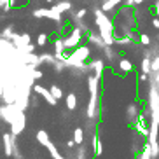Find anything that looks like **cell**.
Wrapping results in <instances>:
<instances>
[{"instance_id":"20","label":"cell","mask_w":159,"mask_h":159,"mask_svg":"<svg viewBox=\"0 0 159 159\" xmlns=\"http://www.w3.org/2000/svg\"><path fill=\"white\" fill-rule=\"evenodd\" d=\"M114 46L116 47H133V46H136V42L135 40H131L129 37H116L114 39Z\"/></svg>"},{"instance_id":"4","label":"cell","mask_w":159,"mask_h":159,"mask_svg":"<svg viewBox=\"0 0 159 159\" xmlns=\"http://www.w3.org/2000/svg\"><path fill=\"white\" fill-rule=\"evenodd\" d=\"M84 37L86 35L80 32L79 28L72 26V28L63 35V47H65V51L70 52V51H74L75 47H79L80 44L84 42Z\"/></svg>"},{"instance_id":"17","label":"cell","mask_w":159,"mask_h":159,"mask_svg":"<svg viewBox=\"0 0 159 159\" xmlns=\"http://www.w3.org/2000/svg\"><path fill=\"white\" fill-rule=\"evenodd\" d=\"M65 105H66V110L68 112H75L77 107H79V96L75 91H70V93L65 94Z\"/></svg>"},{"instance_id":"43","label":"cell","mask_w":159,"mask_h":159,"mask_svg":"<svg viewBox=\"0 0 159 159\" xmlns=\"http://www.w3.org/2000/svg\"><path fill=\"white\" fill-rule=\"evenodd\" d=\"M47 4H54V2H56V0H46Z\"/></svg>"},{"instance_id":"11","label":"cell","mask_w":159,"mask_h":159,"mask_svg":"<svg viewBox=\"0 0 159 159\" xmlns=\"http://www.w3.org/2000/svg\"><path fill=\"white\" fill-rule=\"evenodd\" d=\"M86 44L88 46H91L93 49H96V51L102 52V49L105 47V42H103V39L98 35V32H94V30H89L88 33H86Z\"/></svg>"},{"instance_id":"25","label":"cell","mask_w":159,"mask_h":159,"mask_svg":"<svg viewBox=\"0 0 159 159\" xmlns=\"http://www.w3.org/2000/svg\"><path fill=\"white\" fill-rule=\"evenodd\" d=\"M143 142H145V140H142V138L136 135V133L133 135V140H131V152H133L135 156L140 152V149H142V145H143Z\"/></svg>"},{"instance_id":"8","label":"cell","mask_w":159,"mask_h":159,"mask_svg":"<svg viewBox=\"0 0 159 159\" xmlns=\"http://www.w3.org/2000/svg\"><path fill=\"white\" fill-rule=\"evenodd\" d=\"M102 54H103V61L107 63V66H108V65L116 66L117 61H119V58L122 56L121 51H117L116 46H105V47L102 49Z\"/></svg>"},{"instance_id":"23","label":"cell","mask_w":159,"mask_h":159,"mask_svg":"<svg viewBox=\"0 0 159 159\" xmlns=\"http://www.w3.org/2000/svg\"><path fill=\"white\" fill-rule=\"evenodd\" d=\"M72 140L75 142V145H82L86 142V133H84V129L80 126H77L74 129V136H72Z\"/></svg>"},{"instance_id":"15","label":"cell","mask_w":159,"mask_h":159,"mask_svg":"<svg viewBox=\"0 0 159 159\" xmlns=\"http://www.w3.org/2000/svg\"><path fill=\"white\" fill-rule=\"evenodd\" d=\"M49 9L58 12V14H61V16H65L66 12H72L74 11V2H70V0H56L54 5H51Z\"/></svg>"},{"instance_id":"26","label":"cell","mask_w":159,"mask_h":159,"mask_svg":"<svg viewBox=\"0 0 159 159\" xmlns=\"http://www.w3.org/2000/svg\"><path fill=\"white\" fill-rule=\"evenodd\" d=\"M11 159H26L25 154H23V150H21V147H19L16 136H14V140H12V157Z\"/></svg>"},{"instance_id":"21","label":"cell","mask_w":159,"mask_h":159,"mask_svg":"<svg viewBox=\"0 0 159 159\" xmlns=\"http://www.w3.org/2000/svg\"><path fill=\"white\" fill-rule=\"evenodd\" d=\"M35 140L39 142V145L46 147V145L51 142V138H49V133H47L46 129H37L35 131Z\"/></svg>"},{"instance_id":"2","label":"cell","mask_w":159,"mask_h":159,"mask_svg":"<svg viewBox=\"0 0 159 159\" xmlns=\"http://www.w3.org/2000/svg\"><path fill=\"white\" fill-rule=\"evenodd\" d=\"M114 32L116 37H129L131 40H135L138 44V33H136V14L133 9L128 7H121L114 16Z\"/></svg>"},{"instance_id":"5","label":"cell","mask_w":159,"mask_h":159,"mask_svg":"<svg viewBox=\"0 0 159 159\" xmlns=\"http://www.w3.org/2000/svg\"><path fill=\"white\" fill-rule=\"evenodd\" d=\"M142 107H143V102H142V100H135V102H129L126 105V108H124V117H126V124L129 128H133L135 122L138 121Z\"/></svg>"},{"instance_id":"12","label":"cell","mask_w":159,"mask_h":159,"mask_svg":"<svg viewBox=\"0 0 159 159\" xmlns=\"http://www.w3.org/2000/svg\"><path fill=\"white\" fill-rule=\"evenodd\" d=\"M100 9L107 16H116V12L122 7V0H102V4L98 5Z\"/></svg>"},{"instance_id":"6","label":"cell","mask_w":159,"mask_h":159,"mask_svg":"<svg viewBox=\"0 0 159 159\" xmlns=\"http://www.w3.org/2000/svg\"><path fill=\"white\" fill-rule=\"evenodd\" d=\"M66 159H91L93 156V150H91V145L88 142H84L82 145H77L74 150H68L66 154H63Z\"/></svg>"},{"instance_id":"38","label":"cell","mask_w":159,"mask_h":159,"mask_svg":"<svg viewBox=\"0 0 159 159\" xmlns=\"http://www.w3.org/2000/svg\"><path fill=\"white\" fill-rule=\"evenodd\" d=\"M65 147H66V150H74L75 147H77V145H75V142H74V140H72V138H70V140H66Z\"/></svg>"},{"instance_id":"37","label":"cell","mask_w":159,"mask_h":159,"mask_svg":"<svg viewBox=\"0 0 159 159\" xmlns=\"http://www.w3.org/2000/svg\"><path fill=\"white\" fill-rule=\"evenodd\" d=\"M136 79H138V84H145V82L149 80V75H145V74H142V72H138Z\"/></svg>"},{"instance_id":"41","label":"cell","mask_w":159,"mask_h":159,"mask_svg":"<svg viewBox=\"0 0 159 159\" xmlns=\"http://www.w3.org/2000/svg\"><path fill=\"white\" fill-rule=\"evenodd\" d=\"M152 77H154V82H156V86H157V89H159V70L154 72V74H152Z\"/></svg>"},{"instance_id":"24","label":"cell","mask_w":159,"mask_h":159,"mask_svg":"<svg viewBox=\"0 0 159 159\" xmlns=\"http://www.w3.org/2000/svg\"><path fill=\"white\" fill-rule=\"evenodd\" d=\"M32 16L35 19H47L49 18V7H37L32 11Z\"/></svg>"},{"instance_id":"36","label":"cell","mask_w":159,"mask_h":159,"mask_svg":"<svg viewBox=\"0 0 159 159\" xmlns=\"http://www.w3.org/2000/svg\"><path fill=\"white\" fill-rule=\"evenodd\" d=\"M39 105H40V100H39V96L32 93V96H30V108H39Z\"/></svg>"},{"instance_id":"45","label":"cell","mask_w":159,"mask_h":159,"mask_svg":"<svg viewBox=\"0 0 159 159\" xmlns=\"http://www.w3.org/2000/svg\"><path fill=\"white\" fill-rule=\"evenodd\" d=\"M77 2H80V0H77Z\"/></svg>"},{"instance_id":"19","label":"cell","mask_w":159,"mask_h":159,"mask_svg":"<svg viewBox=\"0 0 159 159\" xmlns=\"http://www.w3.org/2000/svg\"><path fill=\"white\" fill-rule=\"evenodd\" d=\"M39 61L42 63V66H44V65H47V66H52V65H54V61H56V58H54V54H52V52L42 51L40 54H39Z\"/></svg>"},{"instance_id":"13","label":"cell","mask_w":159,"mask_h":159,"mask_svg":"<svg viewBox=\"0 0 159 159\" xmlns=\"http://www.w3.org/2000/svg\"><path fill=\"white\" fill-rule=\"evenodd\" d=\"M0 140H2V149H4L5 159H11L12 157V140H14V136L11 135L9 131H2L0 133Z\"/></svg>"},{"instance_id":"22","label":"cell","mask_w":159,"mask_h":159,"mask_svg":"<svg viewBox=\"0 0 159 159\" xmlns=\"http://www.w3.org/2000/svg\"><path fill=\"white\" fill-rule=\"evenodd\" d=\"M49 93H51V96L54 100H56V102H60V100H63L65 98V93H63V89H61V86H58V84H51L49 86Z\"/></svg>"},{"instance_id":"31","label":"cell","mask_w":159,"mask_h":159,"mask_svg":"<svg viewBox=\"0 0 159 159\" xmlns=\"http://www.w3.org/2000/svg\"><path fill=\"white\" fill-rule=\"evenodd\" d=\"M147 0H122V7H128V9H135V7H140L143 5Z\"/></svg>"},{"instance_id":"7","label":"cell","mask_w":159,"mask_h":159,"mask_svg":"<svg viewBox=\"0 0 159 159\" xmlns=\"http://www.w3.org/2000/svg\"><path fill=\"white\" fill-rule=\"evenodd\" d=\"M88 65V72L91 75H94V77H98V79H102L103 74H105V70H107V63L103 61V58H91V60L86 63Z\"/></svg>"},{"instance_id":"39","label":"cell","mask_w":159,"mask_h":159,"mask_svg":"<svg viewBox=\"0 0 159 159\" xmlns=\"http://www.w3.org/2000/svg\"><path fill=\"white\" fill-rule=\"evenodd\" d=\"M150 25H152L156 30H159V18H156V16H154V18L150 19Z\"/></svg>"},{"instance_id":"32","label":"cell","mask_w":159,"mask_h":159,"mask_svg":"<svg viewBox=\"0 0 159 159\" xmlns=\"http://www.w3.org/2000/svg\"><path fill=\"white\" fill-rule=\"evenodd\" d=\"M138 44L143 47H150V44H152V37H150L149 33H143L142 32L140 35H138Z\"/></svg>"},{"instance_id":"35","label":"cell","mask_w":159,"mask_h":159,"mask_svg":"<svg viewBox=\"0 0 159 159\" xmlns=\"http://www.w3.org/2000/svg\"><path fill=\"white\" fill-rule=\"evenodd\" d=\"M28 4H30V0H12V11L21 9V7H26Z\"/></svg>"},{"instance_id":"1","label":"cell","mask_w":159,"mask_h":159,"mask_svg":"<svg viewBox=\"0 0 159 159\" xmlns=\"http://www.w3.org/2000/svg\"><path fill=\"white\" fill-rule=\"evenodd\" d=\"M86 84H88V105H86V121L98 122L103 114L102 107V79L88 74L86 75Z\"/></svg>"},{"instance_id":"28","label":"cell","mask_w":159,"mask_h":159,"mask_svg":"<svg viewBox=\"0 0 159 159\" xmlns=\"http://www.w3.org/2000/svg\"><path fill=\"white\" fill-rule=\"evenodd\" d=\"M47 44H49V35H47V33H44V32H40V33L37 35L35 46H37V47H46Z\"/></svg>"},{"instance_id":"44","label":"cell","mask_w":159,"mask_h":159,"mask_svg":"<svg viewBox=\"0 0 159 159\" xmlns=\"http://www.w3.org/2000/svg\"><path fill=\"white\" fill-rule=\"evenodd\" d=\"M157 145H159V140H157Z\"/></svg>"},{"instance_id":"29","label":"cell","mask_w":159,"mask_h":159,"mask_svg":"<svg viewBox=\"0 0 159 159\" xmlns=\"http://www.w3.org/2000/svg\"><path fill=\"white\" fill-rule=\"evenodd\" d=\"M142 74L145 75H150V58H143L142 56V61H140V70Z\"/></svg>"},{"instance_id":"42","label":"cell","mask_w":159,"mask_h":159,"mask_svg":"<svg viewBox=\"0 0 159 159\" xmlns=\"http://www.w3.org/2000/svg\"><path fill=\"white\" fill-rule=\"evenodd\" d=\"M0 159H5V156H4V149H2V140H0Z\"/></svg>"},{"instance_id":"16","label":"cell","mask_w":159,"mask_h":159,"mask_svg":"<svg viewBox=\"0 0 159 159\" xmlns=\"http://www.w3.org/2000/svg\"><path fill=\"white\" fill-rule=\"evenodd\" d=\"M116 68H117V72H119L121 75L131 74V72L135 70V66H133V61H131L129 58H126V56H121V58H119V61H117Z\"/></svg>"},{"instance_id":"27","label":"cell","mask_w":159,"mask_h":159,"mask_svg":"<svg viewBox=\"0 0 159 159\" xmlns=\"http://www.w3.org/2000/svg\"><path fill=\"white\" fill-rule=\"evenodd\" d=\"M136 159H152V156H150V147H149V143H147V142H143L140 152L136 154Z\"/></svg>"},{"instance_id":"9","label":"cell","mask_w":159,"mask_h":159,"mask_svg":"<svg viewBox=\"0 0 159 159\" xmlns=\"http://www.w3.org/2000/svg\"><path fill=\"white\" fill-rule=\"evenodd\" d=\"M32 93L33 94H37V96H42V100L49 105V107H58V102L54 98L51 96V93H49V89L47 88H44L40 82H35L33 84V88H32Z\"/></svg>"},{"instance_id":"3","label":"cell","mask_w":159,"mask_h":159,"mask_svg":"<svg viewBox=\"0 0 159 159\" xmlns=\"http://www.w3.org/2000/svg\"><path fill=\"white\" fill-rule=\"evenodd\" d=\"M91 12H93V25L98 28V35L103 39L105 46H114L116 32H114L112 18L105 14L98 5H93V7H91Z\"/></svg>"},{"instance_id":"30","label":"cell","mask_w":159,"mask_h":159,"mask_svg":"<svg viewBox=\"0 0 159 159\" xmlns=\"http://www.w3.org/2000/svg\"><path fill=\"white\" fill-rule=\"evenodd\" d=\"M0 12L11 14L12 12V0H0Z\"/></svg>"},{"instance_id":"10","label":"cell","mask_w":159,"mask_h":159,"mask_svg":"<svg viewBox=\"0 0 159 159\" xmlns=\"http://www.w3.org/2000/svg\"><path fill=\"white\" fill-rule=\"evenodd\" d=\"M52 54L58 61H65L66 60V54L68 52L65 51L63 47V35H54V40H52Z\"/></svg>"},{"instance_id":"18","label":"cell","mask_w":159,"mask_h":159,"mask_svg":"<svg viewBox=\"0 0 159 159\" xmlns=\"http://www.w3.org/2000/svg\"><path fill=\"white\" fill-rule=\"evenodd\" d=\"M14 33H16V23H7L4 28L0 30V37L5 39V40H11L14 37Z\"/></svg>"},{"instance_id":"34","label":"cell","mask_w":159,"mask_h":159,"mask_svg":"<svg viewBox=\"0 0 159 159\" xmlns=\"http://www.w3.org/2000/svg\"><path fill=\"white\" fill-rule=\"evenodd\" d=\"M32 75H33V80H35V82H40V80L44 79V72H42V68H33Z\"/></svg>"},{"instance_id":"14","label":"cell","mask_w":159,"mask_h":159,"mask_svg":"<svg viewBox=\"0 0 159 159\" xmlns=\"http://www.w3.org/2000/svg\"><path fill=\"white\" fill-rule=\"evenodd\" d=\"M91 150H93L94 157H102L103 156V142L98 129H94L93 135H91Z\"/></svg>"},{"instance_id":"40","label":"cell","mask_w":159,"mask_h":159,"mask_svg":"<svg viewBox=\"0 0 159 159\" xmlns=\"http://www.w3.org/2000/svg\"><path fill=\"white\" fill-rule=\"evenodd\" d=\"M152 5H154V12H156V18H159V0H154V2H152Z\"/></svg>"},{"instance_id":"33","label":"cell","mask_w":159,"mask_h":159,"mask_svg":"<svg viewBox=\"0 0 159 159\" xmlns=\"http://www.w3.org/2000/svg\"><path fill=\"white\" fill-rule=\"evenodd\" d=\"M51 68H52L54 72H56L58 75H61L63 72L66 70V65H65V61H58V60H56V61H54V65H52Z\"/></svg>"}]
</instances>
